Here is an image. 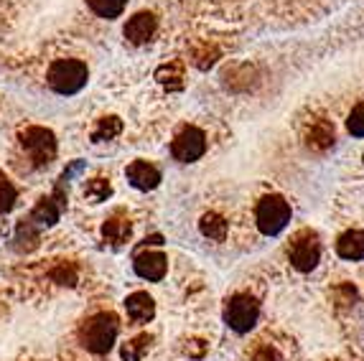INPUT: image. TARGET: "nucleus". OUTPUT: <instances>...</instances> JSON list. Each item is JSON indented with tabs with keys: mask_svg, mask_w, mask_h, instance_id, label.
Wrapping results in <instances>:
<instances>
[{
	"mask_svg": "<svg viewBox=\"0 0 364 361\" xmlns=\"http://www.w3.org/2000/svg\"><path fill=\"white\" fill-rule=\"evenodd\" d=\"M109 196H112V186H109V180H105V178L87 180V186H85V199L87 201L100 204V201H107Z\"/></svg>",
	"mask_w": 364,
	"mask_h": 361,
	"instance_id": "nucleus-21",
	"label": "nucleus"
},
{
	"mask_svg": "<svg viewBox=\"0 0 364 361\" xmlns=\"http://www.w3.org/2000/svg\"><path fill=\"white\" fill-rule=\"evenodd\" d=\"M23 151L28 153V158L33 161V166H49L56 156V138L51 130L46 127H26L18 135Z\"/></svg>",
	"mask_w": 364,
	"mask_h": 361,
	"instance_id": "nucleus-6",
	"label": "nucleus"
},
{
	"mask_svg": "<svg viewBox=\"0 0 364 361\" xmlns=\"http://www.w3.org/2000/svg\"><path fill=\"white\" fill-rule=\"evenodd\" d=\"M61 211L64 209H61V204L54 196H43V199L33 206V211L28 214V222L33 224V227H54V224L59 222Z\"/></svg>",
	"mask_w": 364,
	"mask_h": 361,
	"instance_id": "nucleus-12",
	"label": "nucleus"
},
{
	"mask_svg": "<svg viewBox=\"0 0 364 361\" xmlns=\"http://www.w3.org/2000/svg\"><path fill=\"white\" fill-rule=\"evenodd\" d=\"M257 318H260V303L247 293L232 295L225 306V320L232 331L237 333H250L255 328Z\"/></svg>",
	"mask_w": 364,
	"mask_h": 361,
	"instance_id": "nucleus-4",
	"label": "nucleus"
},
{
	"mask_svg": "<svg viewBox=\"0 0 364 361\" xmlns=\"http://www.w3.org/2000/svg\"><path fill=\"white\" fill-rule=\"evenodd\" d=\"M125 176H128L130 186L138 188V191H153L161 183V171L148 161H133L125 168Z\"/></svg>",
	"mask_w": 364,
	"mask_h": 361,
	"instance_id": "nucleus-11",
	"label": "nucleus"
},
{
	"mask_svg": "<svg viewBox=\"0 0 364 361\" xmlns=\"http://www.w3.org/2000/svg\"><path fill=\"white\" fill-rule=\"evenodd\" d=\"M151 341H153L151 333H140V336L133 338V341L122 343V349H120L122 361H140L143 356H146V351L151 349Z\"/></svg>",
	"mask_w": 364,
	"mask_h": 361,
	"instance_id": "nucleus-18",
	"label": "nucleus"
},
{
	"mask_svg": "<svg viewBox=\"0 0 364 361\" xmlns=\"http://www.w3.org/2000/svg\"><path fill=\"white\" fill-rule=\"evenodd\" d=\"M288 257H291V265L301 272H311L318 259H321V242L318 235L311 232V229H301L296 237L288 244Z\"/></svg>",
	"mask_w": 364,
	"mask_h": 361,
	"instance_id": "nucleus-5",
	"label": "nucleus"
},
{
	"mask_svg": "<svg viewBox=\"0 0 364 361\" xmlns=\"http://www.w3.org/2000/svg\"><path fill=\"white\" fill-rule=\"evenodd\" d=\"M87 171V161H72L67 166V168H64V173L59 176V180H64V183H69V180H74L77 178V176H82Z\"/></svg>",
	"mask_w": 364,
	"mask_h": 361,
	"instance_id": "nucleus-27",
	"label": "nucleus"
},
{
	"mask_svg": "<svg viewBox=\"0 0 364 361\" xmlns=\"http://www.w3.org/2000/svg\"><path fill=\"white\" fill-rule=\"evenodd\" d=\"M16 204V186L0 176V214H8Z\"/></svg>",
	"mask_w": 364,
	"mask_h": 361,
	"instance_id": "nucleus-23",
	"label": "nucleus"
},
{
	"mask_svg": "<svg viewBox=\"0 0 364 361\" xmlns=\"http://www.w3.org/2000/svg\"><path fill=\"white\" fill-rule=\"evenodd\" d=\"M46 79H49V87L56 95L72 97L87 87L90 69H87L85 61H79V59H59L49 67Z\"/></svg>",
	"mask_w": 364,
	"mask_h": 361,
	"instance_id": "nucleus-2",
	"label": "nucleus"
},
{
	"mask_svg": "<svg viewBox=\"0 0 364 361\" xmlns=\"http://www.w3.org/2000/svg\"><path fill=\"white\" fill-rule=\"evenodd\" d=\"M207 153V135L201 133L199 127L188 125L171 143V156L178 163H194Z\"/></svg>",
	"mask_w": 364,
	"mask_h": 361,
	"instance_id": "nucleus-7",
	"label": "nucleus"
},
{
	"mask_svg": "<svg viewBox=\"0 0 364 361\" xmlns=\"http://www.w3.org/2000/svg\"><path fill=\"white\" fill-rule=\"evenodd\" d=\"M199 229H201V235L207 237V239H212V242H225L230 224H227L225 217H219V214L209 211V214H204V217H201Z\"/></svg>",
	"mask_w": 364,
	"mask_h": 361,
	"instance_id": "nucleus-16",
	"label": "nucleus"
},
{
	"mask_svg": "<svg viewBox=\"0 0 364 361\" xmlns=\"http://www.w3.org/2000/svg\"><path fill=\"white\" fill-rule=\"evenodd\" d=\"M250 361H283V356H280V351L275 349V346L260 341L255 349H252V354H250Z\"/></svg>",
	"mask_w": 364,
	"mask_h": 361,
	"instance_id": "nucleus-25",
	"label": "nucleus"
},
{
	"mask_svg": "<svg viewBox=\"0 0 364 361\" xmlns=\"http://www.w3.org/2000/svg\"><path fill=\"white\" fill-rule=\"evenodd\" d=\"M51 277H54L56 283H61V285H74L77 283V270H74L72 265H61L59 270H54L51 272Z\"/></svg>",
	"mask_w": 364,
	"mask_h": 361,
	"instance_id": "nucleus-26",
	"label": "nucleus"
},
{
	"mask_svg": "<svg viewBox=\"0 0 364 361\" xmlns=\"http://www.w3.org/2000/svg\"><path fill=\"white\" fill-rule=\"evenodd\" d=\"M133 270H135V275L143 277V280L161 283L166 277V270H168V259H166L164 252H140V254H135Z\"/></svg>",
	"mask_w": 364,
	"mask_h": 361,
	"instance_id": "nucleus-9",
	"label": "nucleus"
},
{
	"mask_svg": "<svg viewBox=\"0 0 364 361\" xmlns=\"http://www.w3.org/2000/svg\"><path fill=\"white\" fill-rule=\"evenodd\" d=\"M346 130L354 135V138H364V102H359L352 109L349 120H346Z\"/></svg>",
	"mask_w": 364,
	"mask_h": 361,
	"instance_id": "nucleus-24",
	"label": "nucleus"
},
{
	"mask_svg": "<svg viewBox=\"0 0 364 361\" xmlns=\"http://www.w3.org/2000/svg\"><path fill=\"white\" fill-rule=\"evenodd\" d=\"M122 133V120L120 117H102L97 122V127L92 130V143H102V140H112L115 135Z\"/></svg>",
	"mask_w": 364,
	"mask_h": 361,
	"instance_id": "nucleus-19",
	"label": "nucleus"
},
{
	"mask_svg": "<svg viewBox=\"0 0 364 361\" xmlns=\"http://www.w3.org/2000/svg\"><path fill=\"white\" fill-rule=\"evenodd\" d=\"M304 140L311 151H328L334 145V125L323 117H311L309 122L304 125Z\"/></svg>",
	"mask_w": 364,
	"mask_h": 361,
	"instance_id": "nucleus-8",
	"label": "nucleus"
},
{
	"mask_svg": "<svg viewBox=\"0 0 364 361\" xmlns=\"http://www.w3.org/2000/svg\"><path fill=\"white\" fill-rule=\"evenodd\" d=\"M217 59H219L217 46L201 43V46H194V48H191V61H194V64H196L199 69H209Z\"/></svg>",
	"mask_w": 364,
	"mask_h": 361,
	"instance_id": "nucleus-22",
	"label": "nucleus"
},
{
	"mask_svg": "<svg viewBox=\"0 0 364 361\" xmlns=\"http://www.w3.org/2000/svg\"><path fill=\"white\" fill-rule=\"evenodd\" d=\"M120 323L115 313H97L92 316L82 328H79V341L85 343L92 354H107L117 341Z\"/></svg>",
	"mask_w": 364,
	"mask_h": 361,
	"instance_id": "nucleus-1",
	"label": "nucleus"
},
{
	"mask_svg": "<svg viewBox=\"0 0 364 361\" xmlns=\"http://www.w3.org/2000/svg\"><path fill=\"white\" fill-rule=\"evenodd\" d=\"M255 222L262 235H267V237L280 235V232L288 227V222H291V206H288V201L283 199V196H278V193L262 196L255 209Z\"/></svg>",
	"mask_w": 364,
	"mask_h": 361,
	"instance_id": "nucleus-3",
	"label": "nucleus"
},
{
	"mask_svg": "<svg viewBox=\"0 0 364 361\" xmlns=\"http://www.w3.org/2000/svg\"><path fill=\"white\" fill-rule=\"evenodd\" d=\"M102 237L109 242V244H112V247H120V244H125V242H128L130 222L122 217V211H115V214H112V217L102 224Z\"/></svg>",
	"mask_w": 364,
	"mask_h": 361,
	"instance_id": "nucleus-15",
	"label": "nucleus"
},
{
	"mask_svg": "<svg viewBox=\"0 0 364 361\" xmlns=\"http://www.w3.org/2000/svg\"><path fill=\"white\" fill-rule=\"evenodd\" d=\"M92 8V13H97L100 18H117L122 11H125V6H128V0H87Z\"/></svg>",
	"mask_w": 364,
	"mask_h": 361,
	"instance_id": "nucleus-20",
	"label": "nucleus"
},
{
	"mask_svg": "<svg viewBox=\"0 0 364 361\" xmlns=\"http://www.w3.org/2000/svg\"><path fill=\"white\" fill-rule=\"evenodd\" d=\"M336 254L341 259H364V232L349 229L336 239Z\"/></svg>",
	"mask_w": 364,
	"mask_h": 361,
	"instance_id": "nucleus-14",
	"label": "nucleus"
},
{
	"mask_svg": "<svg viewBox=\"0 0 364 361\" xmlns=\"http://www.w3.org/2000/svg\"><path fill=\"white\" fill-rule=\"evenodd\" d=\"M156 79L168 90H181L183 87V61H168L156 72Z\"/></svg>",
	"mask_w": 364,
	"mask_h": 361,
	"instance_id": "nucleus-17",
	"label": "nucleus"
},
{
	"mask_svg": "<svg viewBox=\"0 0 364 361\" xmlns=\"http://www.w3.org/2000/svg\"><path fill=\"white\" fill-rule=\"evenodd\" d=\"M158 28V18L153 16V13L143 11V13H135L133 18L125 23V38H128L130 43H135V46H140V43H148L153 38V33H156Z\"/></svg>",
	"mask_w": 364,
	"mask_h": 361,
	"instance_id": "nucleus-10",
	"label": "nucleus"
},
{
	"mask_svg": "<svg viewBox=\"0 0 364 361\" xmlns=\"http://www.w3.org/2000/svg\"><path fill=\"white\" fill-rule=\"evenodd\" d=\"M125 311H128V316L135 323H148L156 316V303H153L151 295L140 290V293H133L125 298Z\"/></svg>",
	"mask_w": 364,
	"mask_h": 361,
	"instance_id": "nucleus-13",
	"label": "nucleus"
}]
</instances>
